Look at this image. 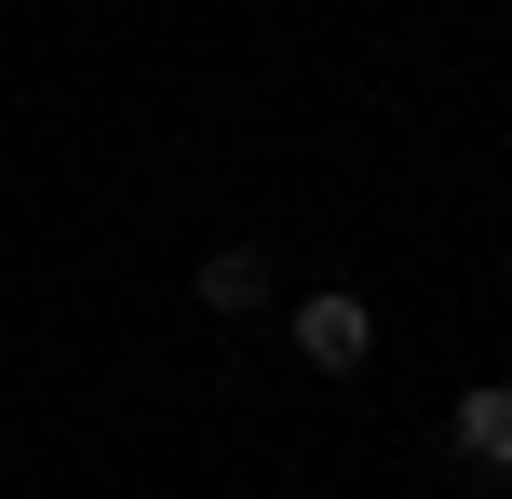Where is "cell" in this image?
Returning <instances> with one entry per match:
<instances>
[{"label":"cell","mask_w":512,"mask_h":499,"mask_svg":"<svg viewBox=\"0 0 512 499\" xmlns=\"http://www.w3.org/2000/svg\"><path fill=\"white\" fill-rule=\"evenodd\" d=\"M364 351H378V311H364L351 284H310V297H297V365H324V378H364Z\"/></svg>","instance_id":"obj_1"},{"label":"cell","mask_w":512,"mask_h":499,"mask_svg":"<svg viewBox=\"0 0 512 499\" xmlns=\"http://www.w3.org/2000/svg\"><path fill=\"white\" fill-rule=\"evenodd\" d=\"M189 297H203L216 324H243V311H270V257H256V243H216V257L189 270Z\"/></svg>","instance_id":"obj_2"},{"label":"cell","mask_w":512,"mask_h":499,"mask_svg":"<svg viewBox=\"0 0 512 499\" xmlns=\"http://www.w3.org/2000/svg\"><path fill=\"white\" fill-rule=\"evenodd\" d=\"M459 459L472 473H512V378H486V392L459 405Z\"/></svg>","instance_id":"obj_3"}]
</instances>
